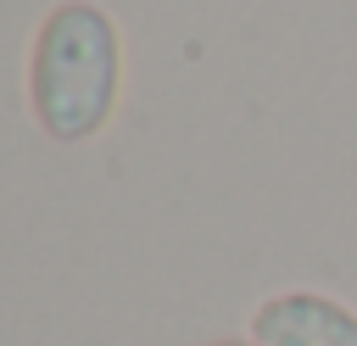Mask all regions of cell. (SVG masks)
Instances as JSON below:
<instances>
[{"label":"cell","mask_w":357,"mask_h":346,"mask_svg":"<svg viewBox=\"0 0 357 346\" xmlns=\"http://www.w3.org/2000/svg\"><path fill=\"white\" fill-rule=\"evenodd\" d=\"M251 335L257 346H357V313L329 296L290 290L257 307Z\"/></svg>","instance_id":"obj_2"},{"label":"cell","mask_w":357,"mask_h":346,"mask_svg":"<svg viewBox=\"0 0 357 346\" xmlns=\"http://www.w3.org/2000/svg\"><path fill=\"white\" fill-rule=\"evenodd\" d=\"M212 346H257V340H234V335H229V340H212Z\"/></svg>","instance_id":"obj_3"},{"label":"cell","mask_w":357,"mask_h":346,"mask_svg":"<svg viewBox=\"0 0 357 346\" xmlns=\"http://www.w3.org/2000/svg\"><path fill=\"white\" fill-rule=\"evenodd\" d=\"M117 100V33L100 6L67 0L33 39V117L56 140H89Z\"/></svg>","instance_id":"obj_1"}]
</instances>
